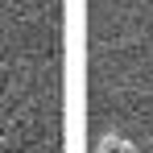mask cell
Listing matches in <instances>:
<instances>
[{
	"instance_id": "cell-1",
	"label": "cell",
	"mask_w": 153,
	"mask_h": 153,
	"mask_svg": "<svg viewBox=\"0 0 153 153\" xmlns=\"http://www.w3.org/2000/svg\"><path fill=\"white\" fill-rule=\"evenodd\" d=\"M112 153H132V149H128L124 141H112Z\"/></svg>"
}]
</instances>
